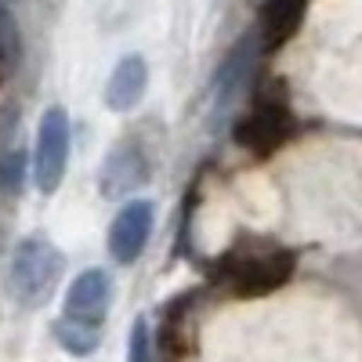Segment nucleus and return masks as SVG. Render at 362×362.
I'll return each instance as SVG.
<instances>
[{
    "label": "nucleus",
    "mask_w": 362,
    "mask_h": 362,
    "mask_svg": "<svg viewBox=\"0 0 362 362\" xmlns=\"http://www.w3.org/2000/svg\"><path fill=\"white\" fill-rule=\"evenodd\" d=\"M18 185H22V156L11 153L4 163H0V189L18 192Z\"/></svg>",
    "instance_id": "9b49d317"
},
{
    "label": "nucleus",
    "mask_w": 362,
    "mask_h": 362,
    "mask_svg": "<svg viewBox=\"0 0 362 362\" xmlns=\"http://www.w3.org/2000/svg\"><path fill=\"white\" fill-rule=\"evenodd\" d=\"M145 181V167H127V153H116L102 174V192L105 196H119V192H131Z\"/></svg>",
    "instance_id": "0eeeda50"
},
{
    "label": "nucleus",
    "mask_w": 362,
    "mask_h": 362,
    "mask_svg": "<svg viewBox=\"0 0 362 362\" xmlns=\"http://www.w3.org/2000/svg\"><path fill=\"white\" fill-rule=\"evenodd\" d=\"M290 131H293V124H290V116L283 109H261V112L247 116L243 124L235 127V141L247 145L257 156H268L290 138Z\"/></svg>",
    "instance_id": "423d86ee"
},
{
    "label": "nucleus",
    "mask_w": 362,
    "mask_h": 362,
    "mask_svg": "<svg viewBox=\"0 0 362 362\" xmlns=\"http://www.w3.org/2000/svg\"><path fill=\"white\" fill-rule=\"evenodd\" d=\"M290 276H293V254L268 250V254H254L247 261H239L228 272V286L239 297H264L272 290H279Z\"/></svg>",
    "instance_id": "7ed1b4c3"
},
{
    "label": "nucleus",
    "mask_w": 362,
    "mask_h": 362,
    "mask_svg": "<svg viewBox=\"0 0 362 362\" xmlns=\"http://www.w3.org/2000/svg\"><path fill=\"white\" fill-rule=\"evenodd\" d=\"M148 232H153V203L145 199H134L127 203L119 214L112 218V228H109V254L119 261V264H134L148 243Z\"/></svg>",
    "instance_id": "39448f33"
},
{
    "label": "nucleus",
    "mask_w": 362,
    "mask_h": 362,
    "mask_svg": "<svg viewBox=\"0 0 362 362\" xmlns=\"http://www.w3.org/2000/svg\"><path fill=\"white\" fill-rule=\"evenodd\" d=\"M109 300H112L109 276H105L102 268H90V272H83V276L73 279V286L66 293V315L62 319H73V322L102 329L105 312H109Z\"/></svg>",
    "instance_id": "20e7f679"
},
{
    "label": "nucleus",
    "mask_w": 362,
    "mask_h": 362,
    "mask_svg": "<svg viewBox=\"0 0 362 362\" xmlns=\"http://www.w3.org/2000/svg\"><path fill=\"white\" fill-rule=\"evenodd\" d=\"M66 163H69V124L62 109H51L40 124L37 156H33V174H37L40 192H54L62 185Z\"/></svg>",
    "instance_id": "f03ea898"
},
{
    "label": "nucleus",
    "mask_w": 362,
    "mask_h": 362,
    "mask_svg": "<svg viewBox=\"0 0 362 362\" xmlns=\"http://www.w3.org/2000/svg\"><path fill=\"white\" fill-rule=\"evenodd\" d=\"M62 254H58L47 239H25V243L15 250L11 261V286L18 293L22 305H40L47 300V293L54 290L58 276H62Z\"/></svg>",
    "instance_id": "f257e3e1"
},
{
    "label": "nucleus",
    "mask_w": 362,
    "mask_h": 362,
    "mask_svg": "<svg viewBox=\"0 0 362 362\" xmlns=\"http://www.w3.org/2000/svg\"><path fill=\"white\" fill-rule=\"evenodd\" d=\"M138 95H141V66L138 62H124L119 73H116V80H112V87H109V105L112 109H127V105L138 102Z\"/></svg>",
    "instance_id": "1a4fd4ad"
},
{
    "label": "nucleus",
    "mask_w": 362,
    "mask_h": 362,
    "mask_svg": "<svg viewBox=\"0 0 362 362\" xmlns=\"http://www.w3.org/2000/svg\"><path fill=\"white\" fill-rule=\"evenodd\" d=\"M131 362H153V337H148L145 319H138L131 329Z\"/></svg>",
    "instance_id": "9d476101"
},
{
    "label": "nucleus",
    "mask_w": 362,
    "mask_h": 362,
    "mask_svg": "<svg viewBox=\"0 0 362 362\" xmlns=\"http://www.w3.org/2000/svg\"><path fill=\"white\" fill-rule=\"evenodd\" d=\"M54 337L62 341V348L73 351V355H90V348H98V341H102V329L73 322V319H58Z\"/></svg>",
    "instance_id": "6e6552de"
}]
</instances>
